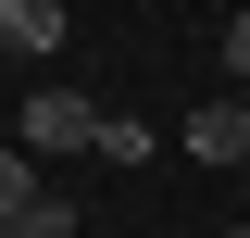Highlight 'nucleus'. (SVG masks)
<instances>
[{"label": "nucleus", "mask_w": 250, "mask_h": 238, "mask_svg": "<svg viewBox=\"0 0 250 238\" xmlns=\"http://www.w3.org/2000/svg\"><path fill=\"white\" fill-rule=\"evenodd\" d=\"M88 138H100L88 88H25V150H88Z\"/></svg>", "instance_id": "obj_1"}, {"label": "nucleus", "mask_w": 250, "mask_h": 238, "mask_svg": "<svg viewBox=\"0 0 250 238\" xmlns=\"http://www.w3.org/2000/svg\"><path fill=\"white\" fill-rule=\"evenodd\" d=\"M0 50L13 63H50L62 50V0H0Z\"/></svg>", "instance_id": "obj_2"}, {"label": "nucleus", "mask_w": 250, "mask_h": 238, "mask_svg": "<svg viewBox=\"0 0 250 238\" xmlns=\"http://www.w3.org/2000/svg\"><path fill=\"white\" fill-rule=\"evenodd\" d=\"M188 150L200 163H250V100H200L188 113Z\"/></svg>", "instance_id": "obj_3"}, {"label": "nucleus", "mask_w": 250, "mask_h": 238, "mask_svg": "<svg viewBox=\"0 0 250 238\" xmlns=\"http://www.w3.org/2000/svg\"><path fill=\"white\" fill-rule=\"evenodd\" d=\"M0 238H75V201H62V188H38V201L13 213V226H0Z\"/></svg>", "instance_id": "obj_4"}, {"label": "nucleus", "mask_w": 250, "mask_h": 238, "mask_svg": "<svg viewBox=\"0 0 250 238\" xmlns=\"http://www.w3.org/2000/svg\"><path fill=\"white\" fill-rule=\"evenodd\" d=\"M88 150H100V163H138V150H150V125H138V113H100V138H88Z\"/></svg>", "instance_id": "obj_5"}, {"label": "nucleus", "mask_w": 250, "mask_h": 238, "mask_svg": "<svg viewBox=\"0 0 250 238\" xmlns=\"http://www.w3.org/2000/svg\"><path fill=\"white\" fill-rule=\"evenodd\" d=\"M25 201H38V163H25V150H0V226H13Z\"/></svg>", "instance_id": "obj_6"}, {"label": "nucleus", "mask_w": 250, "mask_h": 238, "mask_svg": "<svg viewBox=\"0 0 250 238\" xmlns=\"http://www.w3.org/2000/svg\"><path fill=\"white\" fill-rule=\"evenodd\" d=\"M225 75H250V13H238V25H225Z\"/></svg>", "instance_id": "obj_7"}, {"label": "nucleus", "mask_w": 250, "mask_h": 238, "mask_svg": "<svg viewBox=\"0 0 250 238\" xmlns=\"http://www.w3.org/2000/svg\"><path fill=\"white\" fill-rule=\"evenodd\" d=\"M225 238H250V226H225Z\"/></svg>", "instance_id": "obj_8"}]
</instances>
